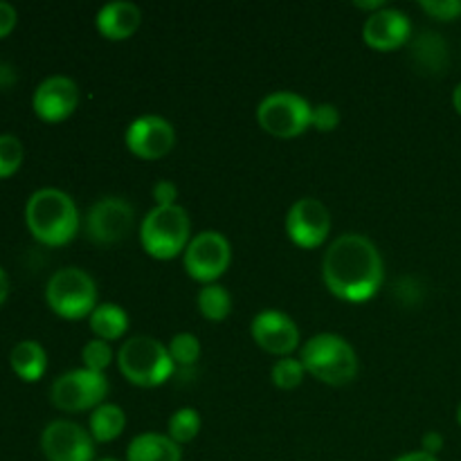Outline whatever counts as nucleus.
<instances>
[{"label": "nucleus", "instance_id": "nucleus-1", "mask_svg": "<svg viewBox=\"0 0 461 461\" xmlns=\"http://www.w3.org/2000/svg\"><path fill=\"white\" fill-rule=\"evenodd\" d=\"M322 279L345 302H367L385 279V264L376 243L358 232L333 239L322 259Z\"/></svg>", "mask_w": 461, "mask_h": 461}, {"label": "nucleus", "instance_id": "nucleus-2", "mask_svg": "<svg viewBox=\"0 0 461 461\" xmlns=\"http://www.w3.org/2000/svg\"><path fill=\"white\" fill-rule=\"evenodd\" d=\"M25 223L43 246H66L79 232V210L70 194L57 187L36 189L25 205Z\"/></svg>", "mask_w": 461, "mask_h": 461}, {"label": "nucleus", "instance_id": "nucleus-3", "mask_svg": "<svg viewBox=\"0 0 461 461\" xmlns=\"http://www.w3.org/2000/svg\"><path fill=\"white\" fill-rule=\"evenodd\" d=\"M306 374L327 385H347L358 374V354L338 333H318L300 351Z\"/></svg>", "mask_w": 461, "mask_h": 461}, {"label": "nucleus", "instance_id": "nucleus-4", "mask_svg": "<svg viewBox=\"0 0 461 461\" xmlns=\"http://www.w3.org/2000/svg\"><path fill=\"white\" fill-rule=\"evenodd\" d=\"M192 221L185 207L167 205L153 207L147 212L140 228V243L144 252L153 259L169 261L178 255H185L192 241Z\"/></svg>", "mask_w": 461, "mask_h": 461}, {"label": "nucleus", "instance_id": "nucleus-5", "mask_svg": "<svg viewBox=\"0 0 461 461\" xmlns=\"http://www.w3.org/2000/svg\"><path fill=\"white\" fill-rule=\"evenodd\" d=\"M117 369L138 387H158L176 372L169 349L151 336H133L117 351Z\"/></svg>", "mask_w": 461, "mask_h": 461}, {"label": "nucleus", "instance_id": "nucleus-6", "mask_svg": "<svg viewBox=\"0 0 461 461\" xmlns=\"http://www.w3.org/2000/svg\"><path fill=\"white\" fill-rule=\"evenodd\" d=\"M45 302L63 320L90 318L97 309V284L86 270L66 266L50 277Z\"/></svg>", "mask_w": 461, "mask_h": 461}, {"label": "nucleus", "instance_id": "nucleus-7", "mask_svg": "<svg viewBox=\"0 0 461 461\" xmlns=\"http://www.w3.org/2000/svg\"><path fill=\"white\" fill-rule=\"evenodd\" d=\"M313 106L302 95L291 90H277L266 95L257 106V122L266 133L275 138H297L311 129Z\"/></svg>", "mask_w": 461, "mask_h": 461}, {"label": "nucleus", "instance_id": "nucleus-8", "mask_svg": "<svg viewBox=\"0 0 461 461\" xmlns=\"http://www.w3.org/2000/svg\"><path fill=\"white\" fill-rule=\"evenodd\" d=\"M108 385L106 376L90 369L79 367L61 374L50 387V401L61 412H86L95 410L106 399Z\"/></svg>", "mask_w": 461, "mask_h": 461}, {"label": "nucleus", "instance_id": "nucleus-9", "mask_svg": "<svg viewBox=\"0 0 461 461\" xmlns=\"http://www.w3.org/2000/svg\"><path fill=\"white\" fill-rule=\"evenodd\" d=\"M183 264L189 277L201 282L203 286L216 284V279L223 277L225 270L232 264V246L225 234L216 230H203L189 241Z\"/></svg>", "mask_w": 461, "mask_h": 461}, {"label": "nucleus", "instance_id": "nucleus-10", "mask_svg": "<svg viewBox=\"0 0 461 461\" xmlns=\"http://www.w3.org/2000/svg\"><path fill=\"white\" fill-rule=\"evenodd\" d=\"M135 210L126 198L104 196L93 203L86 214L84 228L86 237L97 246H113L120 243L133 232Z\"/></svg>", "mask_w": 461, "mask_h": 461}, {"label": "nucleus", "instance_id": "nucleus-11", "mask_svg": "<svg viewBox=\"0 0 461 461\" xmlns=\"http://www.w3.org/2000/svg\"><path fill=\"white\" fill-rule=\"evenodd\" d=\"M331 232V212L318 198H300L286 214V234L297 248L315 250Z\"/></svg>", "mask_w": 461, "mask_h": 461}, {"label": "nucleus", "instance_id": "nucleus-12", "mask_svg": "<svg viewBox=\"0 0 461 461\" xmlns=\"http://www.w3.org/2000/svg\"><path fill=\"white\" fill-rule=\"evenodd\" d=\"M41 450L48 461H93L95 439L79 423L59 419L45 426Z\"/></svg>", "mask_w": 461, "mask_h": 461}, {"label": "nucleus", "instance_id": "nucleus-13", "mask_svg": "<svg viewBox=\"0 0 461 461\" xmlns=\"http://www.w3.org/2000/svg\"><path fill=\"white\" fill-rule=\"evenodd\" d=\"M126 149L142 160H160L174 149L176 129L160 115L135 117L124 133Z\"/></svg>", "mask_w": 461, "mask_h": 461}, {"label": "nucleus", "instance_id": "nucleus-14", "mask_svg": "<svg viewBox=\"0 0 461 461\" xmlns=\"http://www.w3.org/2000/svg\"><path fill=\"white\" fill-rule=\"evenodd\" d=\"M79 106V86L75 79L66 75H52L36 86L32 95V108L39 115V120L63 122L72 115Z\"/></svg>", "mask_w": 461, "mask_h": 461}, {"label": "nucleus", "instance_id": "nucleus-15", "mask_svg": "<svg viewBox=\"0 0 461 461\" xmlns=\"http://www.w3.org/2000/svg\"><path fill=\"white\" fill-rule=\"evenodd\" d=\"M250 333L261 349L282 358L291 356L300 347V329L295 320L282 311L268 309L257 313L250 324Z\"/></svg>", "mask_w": 461, "mask_h": 461}, {"label": "nucleus", "instance_id": "nucleus-16", "mask_svg": "<svg viewBox=\"0 0 461 461\" xmlns=\"http://www.w3.org/2000/svg\"><path fill=\"white\" fill-rule=\"evenodd\" d=\"M410 32H412V25H410L408 14L396 7H383L367 16L363 25V39L369 48L378 52H390L408 43Z\"/></svg>", "mask_w": 461, "mask_h": 461}, {"label": "nucleus", "instance_id": "nucleus-17", "mask_svg": "<svg viewBox=\"0 0 461 461\" xmlns=\"http://www.w3.org/2000/svg\"><path fill=\"white\" fill-rule=\"evenodd\" d=\"M97 30L108 41H126L142 25V9L129 0H113L97 12Z\"/></svg>", "mask_w": 461, "mask_h": 461}, {"label": "nucleus", "instance_id": "nucleus-18", "mask_svg": "<svg viewBox=\"0 0 461 461\" xmlns=\"http://www.w3.org/2000/svg\"><path fill=\"white\" fill-rule=\"evenodd\" d=\"M126 461H183V450L169 435L142 432L131 439Z\"/></svg>", "mask_w": 461, "mask_h": 461}, {"label": "nucleus", "instance_id": "nucleus-19", "mask_svg": "<svg viewBox=\"0 0 461 461\" xmlns=\"http://www.w3.org/2000/svg\"><path fill=\"white\" fill-rule=\"evenodd\" d=\"M9 365L21 381L36 383L43 378L45 369H48V354L41 342L23 340L9 354Z\"/></svg>", "mask_w": 461, "mask_h": 461}, {"label": "nucleus", "instance_id": "nucleus-20", "mask_svg": "<svg viewBox=\"0 0 461 461\" xmlns=\"http://www.w3.org/2000/svg\"><path fill=\"white\" fill-rule=\"evenodd\" d=\"M90 331L99 338V340H120L126 331H129V315L115 302H104L97 304V309L90 313L88 318Z\"/></svg>", "mask_w": 461, "mask_h": 461}, {"label": "nucleus", "instance_id": "nucleus-21", "mask_svg": "<svg viewBox=\"0 0 461 461\" xmlns=\"http://www.w3.org/2000/svg\"><path fill=\"white\" fill-rule=\"evenodd\" d=\"M126 414L120 405L102 403L90 412L88 432L97 444H111L124 432Z\"/></svg>", "mask_w": 461, "mask_h": 461}, {"label": "nucleus", "instance_id": "nucleus-22", "mask_svg": "<svg viewBox=\"0 0 461 461\" xmlns=\"http://www.w3.org/2000/svg\"><path fill=\"white\" fill-rule=\"evenodd\" d=\"M412 54L414 61L430 72H441L448 63V45L441 39V34H435V32L419 36L412 45Z\"/></svg>", "mask_w": 461, "mask_h": 461}, {"label": "nucleus", "instance_id": "nucleus-23", "mask_svg": "<svg viewBox=\"0 0 461 461\" xmlns=\"http://www.w3.org/2000/svg\"><path fill=\"white\" fill-rule=\"evenodd\" d=\"M196 306L201 315L210 322H223L232 311V297H230L228 288L216 284H205L196 295Z\"/></svg>", "mask_w": 461, "mask_h": 461}, {"label": "nucleus", "instance_id": "nucleus-24", "mask_svg": "<svg viewBox=\"0 0 461 461\" xmlns=\"http://www.w3.org/2000/svg\"><path fill=\"white\" fill-rule=\"evenodd\" d=\"M167 430H169V437L176 441V444H189L198 437L201 432V414L194 408H180L171 414L169 423H167Z\"/></svg>", "mask_w": 461, "mask_h": 461}, {"label": "nucleus", "instance_id": "nucleus-25", "mask_svg": "<svg viewBox=\"0 0 461 461\" xmlns=\"http://www.w3.org/2000/svg\"><path fill=\"white\" fill-rule=\"evenodd\" d=\"M167 349H169V356L176 367H194L198 363V358H201V340L194 333L187 331L176 333Z\"/></svg>", "mask_w": 461, "mask_h": 461}, {"label": "nucleus", "instance_id": "nucleus-26", "mask_svg": "<svg viewBox=\"0 0 461 461\" xmlns=\"http://www.w3.org/2000/svg\"><path fill=\"white\" fill-rule=\"evenodd\" d=\"M304 374L306 369L304 365H302V360L291 358V356L277 360V363L273 365V369H270V378H273V383L279 390H295V387L304 381Z\"/></svg>", "mask_w": 461, "mask_h": 461}, {"label": "nucleus", "instance_id": "nucleus-27", "mask_svg": "<svg viewBox=\"0 0 461 461\" xmlns=\"http://www.w3.org/2000/svg\"><path fill=\"white\" fill-rule=\"evenodd\" d=\"M25 158V149L16 135H0V178H9L16 174Z\"/></svg>", "mask_w": 461, "mask_h": 461}, {"label": "nucleus", "instance_id": "nucleus-28", "mask_svg": "<svg viewBox=\"0 0 461 461\" xmlns=\"http://www.w3.org/2000/svg\"><path fill=\"white\" fill-rule=\"evenodd\" d=\"M81 360H84V367L90 372L104 374V369H108V365L113 363V349L106 340H88L81 349Z\"/></svg>", "mask_w": 461, "mask_h": 461}, {"label": "nucleus", "instance_id": "nucleus-29", "mask_svg": "<svg viewBox=\"0 0 461 461\" xmlns=\"http://www.w3.org/2000/svg\"><path fill=\"white\" fill-rule=\"evenodd\" d=\"M338 124H340V111H338L336 104H320V106H313V117H311V126L322 133H329V131H336Z\"/></svg>", "mask_w": 461, "mask_h": 461}, {"label": "nucleus", "instance_id": "nucleus-30", "mask_svg": "<svg viewBox=\"0 0 461 461\" xmlns=\"http://www.w3.org/2000/svg\"><path fill=\"white\" fill-rule=\"evenodd\" d=\"M421 9L437 21H455L461 16V0H423Z\"/></svg>", "mask_w": 461, "mask_h": 461}, {"label": "nucleus", "instance_id": "nucleus-31", "mask_svg": "<svg viewBox=\"0 0 461 461\" xmlns=\"http://www.w3.org/2000/svg\"><path fill=\"white\" fill-rule=\"evenodd\" d=\"M176 198H178V187H176L171 180H158V183L153 185V201H156L158 207L178 205Z\"/></svg>", "mask_w": 461, "mask_h": 461}, {"label": "nucleus", "instance_id": "nucleus-32", "mask_svg": "<svg viewBox=\"0 0 461 461\" xmlns=\"http://www.w3.org/2000/svg\"><path fill=\"white\" fill-rule=\"evenodd\" d=\"M16 21H18L16 7L9 3H5V0H0V39H5L7 34H12V30L16 27Z\"/></svg>", "mask_w": 461, "mask_h": 461}, {"label": "nucleus", "instance_id": "nucleus-33", "mask_svg": "<svg viewBox=\"0 0 461 461\" xmlns=\"http://www.w3.org/2000/svg\"><path fill=\"white\" fill-rule=\"evenodd\" d=\"M421 450H423V453L435 455V457H437V455L444 450V437H441L439 432H435V430L426 432V435H423V439H421Z\"/></svg>", "mask_w": 461, "mask_h": 461}, {"label": "nucleus", "instance_id": "nucleus-34", "mask_svg": "<svg viewBox=\"0 0 461 461\" xmlns=\"http://www.w3.org/2000/svg\"><path fill=\"white\" fill-rule=\"evenodd\" d=\"M394 461H439L435 455H428L423 450H414V453H405L401 457H396Z\"/></svg>", "mask_w": 461, "mask_h": 461}, {"label": "nucleus", "instance_id": "nucleus-35", "mask_svg": "<svg viewBox=\"0 0 461 461\" xmlns=\"http://www.w3.org/2000/svg\"><path fill=\"white\" fill-rule=\"evenodd\" d=\"M356 7L358 9H369V12H378V9H383V7H387L385 3H383V0H369V3H363V0H356Z\"/></svg>", "mask_w": 461, "mask_h": 461}, {"label": "nucleus", "instance_id": "nucleus-36", "mask_svg": "<svg viewBox=\"0 0 461 461\" xmlns=\"http://www.w3.org/2000/svg\"><path fill=\"white\" fill-rule=\"evenodd\" d=\"M7 295H9V279H7V273L0 268V304L7 300Z\"/></svg>", "mask_w": 461, "mask_h": 461}, {"label": "nucleus", "instance_id": "nucleus-37", "mask_svg": "<svg viewBox=\"0 0 461 461\" xmlns=\"http://www.w3.org/2000/svg\"><path fill=\"white\" fill-rule=\"evenodd\" d=\"M453 106H455V111L461 115V81L455 86V90H453Z\"/></svg>", "mask_w": 461, "mask_h": 461}, {"label": "nucleus", "instance_id": "nucleus-38", "mask_svg": "<svg viewBox=\"0 0 461 461\" xmlns=\"http://www.w3.org/2000/svg\"><path fill=\"white\" fill-rule=\"evenodd\" d=\"M457 423L461 426V403H459V408H457Z\"/></svg>", "mask_w": 461, "mask_h": 461}, {"label": "nucleus", "instance_id": "nucleus-39", "mask_svg": "<svg viewBox=\"0 0 461 461\" xmlns=\"http://www.w3.org/2000/svg\"><path fill=\"white\" fill-rule=\"evenodd\" d=\"M99 461H120V459H115V457H106V459H99Z\"/></svg>", "mask_w": 461, "mask_h": 461}]
</instances>
